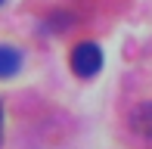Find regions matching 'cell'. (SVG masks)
<instances>
[{
    "mask_svg": "<svg viewBox=\"0 0 152 149\" xmlns=\"http://www.w3.org/2000/svg\"><path fill=\"white\" fill-rule=\"evenodd\" d=\"M99 69H102V50H99V44L84 40V44H78L72 50V72L78 74V78H93V74H99Z\"/></svg>",
    "mask_w": 152,
    "mask_h": 149,
    "instance_id": "6da1fadb",
    "label": "cell"
},
{
    "mask_svg": "<svg viewBox=\"0 0 152 149\" xmlns=\"http://www.w3.org/2000/svg\"><path fill=\"white\" fill-rule=\"evenodd\" d=\"M19 69H22V50L0 44V78H12Z\"/></svg>",
    "mask_w": 152,
    "mask_h": 149,
    "instance_id": "7a4b0ae2",
    "label": "cell"
},
{
    "mask_svg": "<svg viewBox=\"0 0 152 149\" xmlns=\"http://www.w3.org/2000/svg\"><path fill=\"white\" fill-rule=\"evenodd\" d=\"M130 124H134V131L152 137V103H140L137 106L134 115H130Z\"/></svg>",
    "mask_w": 152,
    "mask_h": 149,
    "instance_id": "3957f363",
    "label": "cell"
},
{
    "mask_svg": "<svg viewBox=\"0 0 152 149\" xmlns=\"http://www.w3.org/2000/svg\"><path fill=\"white\" fill-rule=\"evenodd\" d=\"M0 137H3V106H0Z\"/></svg>",
    "mask_w": 152,
    "mask_h": 149,
    "instance_id": "277c9868",
    "label": "cell"
},
{
    "mask_svg": "<svg viewBox=\"0 0 152 149\" xmlns=\"http://www.w3.org/2000/svg\"><path fill=\"white\" fill-rule=\"evenodd\" d=\"M0 6H3V0H0Z\"/></svg>",
    "mask_w": 152,
    "mask_h": 149,
    "instance_id": "5b68a950",
    "label": "cell"
}]
</instances>
